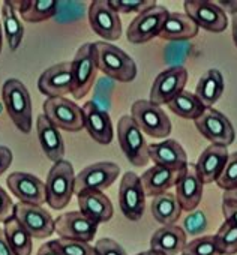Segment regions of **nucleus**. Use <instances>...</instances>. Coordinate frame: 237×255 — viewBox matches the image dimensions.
Masks as SVG:
<instances>
[{"label": "nucleus", "instance_id": "nucleus-42", "mask_svg": "<svg viewBox=\"0 0 237 255\" xmlns=\"http://www.w3.org/2000/svg\"><path fill=\"white\" fill-rule=\"evenodd\" d=\"M222 213H224L225 219H228L237 225V201L224 200L222 201Z\"/></svg>", "mask_w": 237, "mask_h": 255}, {"label": "nucleus", "instance_id": "nucleus-21", "mask_svg": "<svg viewBox=\"0 0 237 255\" xmlns=\"http://www.w3.org/2000/svg\"><path fill=\"white\" fill-rule=\"evenodd\" d=\"M149 158L155 165L168 170H183L188 165V155L182 144L176 140H164L161 143L149 144Z\"/></svg>", "mask_w": 237, "mask_h": 255}, {"label": "nucleus", "instance_id": "nucleus-3", "mask_svg": "<svg viewBox=\"0 0 237 255\" xmlns=\"http://www.w3.org/2000/svg\"><path fill=\"white\" fill-rule=\"evenodd\" d=\"M75 176L69 161L63 159L53 164L45 182L47 204L51 209L60 210L71 203V198L75 194Z\"/></svg>", "mask_w": 237, "mask_h": 255}, {"label": "nucleus", "instance_id": "nucleus-29", "mask_svg": "<svg viewBox=\"0 0 237 255\" xmlns=\"http://www.w3.org/2000/svg\"><path fill=\"white\" fill-rule=\"evenodd\" d=\"M150 212L156 222L165 225H176L182 216V207L173 192H164L152 198Z\"/></svg>", "mask_w": 237, "mask_h": 255}, {"label": "nucleus", "instance_id": "nucleus-13", "mask_svg": "<svg viewBox=\"0 0 237 255\" xmlns=\"http://www.w3.org/2000/svg\"><path fill=\"white\" fill-rule=\"evenodd\" d=\"M14 218L33 239H47L54 233V219L42 206L18 201L14 206Z\"/></svg>", "mask_w": 237, "mask_h": 255}, {"label": "nucleus", "instance_id": "nucleus-43", "mask_svg": "<svg viewBox=\"0 0 237 255\" xmlns=\"http://www.w3.org/2000/svg\"><path fill=\"white\" fill-rule=\"evenodd\" d=\"M12 152L6 146H0V176H2L12 164Z\"/></svg>", "mask_w": 237, "mask_h": 255}, {"label": "nucleus", "instance_id": "nucleus-22", "mask_svg": "<svg viewBox=\"0 0 237 255\" xmlns=\"http://www.w3.org/2000/svg\"><path fill=\"white\" fill-rule=\"evenodd\" d=\"M228 155H230L228 149L225 146H218V144H210L207 149L203 150V153L200 155L195 164V170L204 185L218 180L227 164Z\"/></svg>", "mask_w": 237, "mask_h": 255}, {"label": "nucleus", "instance_id": "nucleus-23", "mask_svg": "<svg viewBox=\"0 0 237 255\" xmlns=\"http://www.w3.org/2000/svg\"><path fill=\"white\" fill-rule=\"evenodd\" d=\"M36 131H38V138H39V143L45 156L54 164L59 161H63L65 143L62 138V134L44 114H39L36 119Z\"/></svg>", "mask_w": 237, "mask_h": 255}, {"label": "nucleus", "instance_id": "nucleus-6", "mask_svg": "<svg viewBox=\"0 0 237 255\" xmlns=\"http://www.w3.org/2000/svg\"><path fill=\"white\" fill-rule=\"evenodd\" d=\"M131 117L143 134L153 138H167L171 134V120L167 113L147 99H138L131 107Z\"/></svg>", "mask_w": 237, "mask_h": 255}, {"label": "nucleus", "instance_id": "nucleus-8", "mask_svg": "<svg viewBox=\"0 0 237 255\" xmlns=\"http://www.w3.org/2000/svg\"><path fill=\"white\" fill-rule=\"evenodd\" d=\"M194 122L198 132L212 144L228 147L234 143L236 131L224 113L215 108H206V111Z\"/></svg>", "mask_w": 237, "mask_h": 255}, {"label": "nucleus", "instance_id": "nucleus-45", "mask_svg": "<svg viewBox=\"0 0 237 255\" xmlns=\"http://www.w3.org/2000/svg\"><path fill=\"white\" fill-rule=\"evenodd\" d=\"M0 255H15L3 230H0Z\"/></svg>", "mask_w": 237, "mask_h": 255}, {"label": "nucleus", "instance_id": "nucleus-44", "mask_svg": "<svg viewBox=\"0 0 237 255\" xmlns=\"http://www.w3.org/2000/svg\"><path fill=\"white\" fill-rule=\"evenodd\" d=\"M216 3L225 14H231L234 17L237 15V0H228V2L221 0V2H216Z\"/></svg>", "mask_w": 237, "mask_h": 255}, {"label": "nucleus", "instance_id": "nucleus-7", "mask_svg": "<svg viewBox=\"0 0 237 255\" xmlns=\"http://www.w3.org/2000/svg\"><path fill=\"white\" fill-rule=\"evenodd\" d=\"M44 116L57 128L68 132L84 129L83 108L68 98H47L42 105Z\"/></svg>", "mask_w": 237, "mask_h": 255}, {"label": "nucleus", "instance_id": "nucleus-28", "mask_svg": "<svg viewBox=\"0 0 237 255\" xmlns=\"http://www.w3.org/2000/svg\"><path fill=\"white\" fill-rule=\"evenodd\" d=\"M225 89V81L218 69H209L200 78L195 87V96L206 108H213V105L219 101Z\"/></svg>", "mask_w": 237, "mask_h": 255}, {"label": "nucleus", "instance_id": "nucleus-37", "mask_svg": "<svg viewBox=\"0 0 237 255\" xmlns=\"http://www.w3.org/2000/svg\"><path fill=\"white\" fill-rule=\"evenodd\" d=\"M183 255H221L213 236H201L186 243Z\"/></svg>", "mask_w": 237, "mask_h": 255}, {"label": "nucleus", "instance_id": "nucleus-20", "mask_svg": "<svg viewBox=\"0 0 237 255\" xmlns=\"http://www.w3.org/2000/svg\"><path fill=\"white\" fill-rule=\"evenodd\" d=\"M174 188H176V198L182 210L192 212L198 207L203 198L204 183L198 177L194 164L186 165V168L182 171V176L179 177Z\"/></svg>", "mask_w": 237, "mask_h": 255}, {"label": "nucleus", "instance_id": "nucleus-39", "mask_svg": "<svg viewBox=\"0 0 237 255\" xmlns=\"http://www.w3.org/2000/svg\"><path fill=\"white\" fill-rule=\"evenodd\" d=\"M207 227H209V222H207L206 213L201 210H192L185 218L182 228L189 236H198V234H203L207 230Z\"/></svg>", "mask_w": 237, "mask_h": 255}, {"label": "nucleus", "instance_id": "nucleus-1", "mask_svg": "<svg viewBox=\"0 0 237 255\" xmlns=\"http://www.w3.org/2000/svg\"><path fill=\"white\" fill-rule=\"evenodd\" d=\"M2 99L12 123L23 134H30L33 128V107L27 87L17 78L3 83Z\"/></svg>", "mask_w": 237, "mask_h": 255}, {"label": "nucleus", "instance_id": "nucleus-49", "mask_svg": "<svg viewBox=\"0 0 237 255\" xmlns=\"http://www.w3.org/2000/svg\"><path fill=\"white\" fill-rule=\"evenodd\" d=\"M137 255H164V254H161V252H158V251H153V249H149V251L140 252V254H137Z\"/></svg>", "mask_w": 237, "mask_h": 255}, {"label": "nucleus", "instance_id": "nucleus-12", "mask_svg": "<svg viewBox=\"0 0 237 255\" xmlns=\"http://www.w3.org/2000/svg\"><path fill=\"white\" fill-rule=\"evenodd\" d=\"M168 11L164 6H153L152 9L138 14L129 24L126 38L132 44H146L159 36L162 26L168 17Z\"/></svg>", "mask_w": 237, "mask_h": 255}, {"label": "nucleus", "instance_id": "nucleus-27", "mask_svg": "<svg viewBox=\"0 0 237 255\" xmlns=\"http://www.w3.org/2000/svg\"><path fill=\"white\" fill-rule=\"evenodd\" d=\"M198 30L200 27L189 15L182 12H170L162 26L159 38L165 41H188L195 38Z\"/></svg>", "mask_w": 237, "mask_h": 255}, {"label": "nucleus", "instance_id": "nucleus-4", "mask_svg": "<svg viewBox=\"0 0 237 255\" xmlns=\"http://www.w3.org/2000/svg\"><path fill=\"white\" fill-rule=\"evenodd\" d=\"M117 140L126 159L134 167H144L149 158V144L143 131L131 116H123L117 123Z\"/></svg>", "mask_w": 237, "mask_h": 255}, {"label": "nucleus", "instance_id": "nucleus-5", "mask_svg": "<svg viewBox=\"0 0 237 255\" xmlns=\"http://www.w3.org/2000/svg\"><path fill=\"white\" fill-rule=\"evenodd\" d=\"M98 62L95 44H83L72 60V96L83 99L95 86L98 75Z\"/></svg>", "mask_w": 237, "mask_h": 255}, {"label": "nucleus", "instance_id": "nucleus-25", "mask_svg": "<svg viewBox=\"0 0 237 255\" xmlns=\"http://www.w3.org/2000/svg\"><path fill=\"white\" fill-rule=\"evenodd\" d=\"M188 243V234L179 225H165L156 230L150 239V249L164 255H179Z\"/></svg>", "mask_w": 237, "mask_h": 255}, {"label": "nucleus", "instance_id": "nucleus-50", "mask_svg": "<svg viewBox=\"0 0 237 255\" xmlns=\"http://www.w3.org/2000/svg\"><path fill=\"white\" fill-rule=\"evenodd\" d=\"M2 45H3V29H2V21H0V53H2Z\"/></svg>", "mask_w": 237, "mask_h": 255}, {"label": "nucleus", "instance_id": "nucleus-10", "mask_svg": "<svg viewBox=\"0 0 237 255\" xmlns=\"http://www.w3.org/2000/svg\"><path fill=\"white\" fill-rule=\"evenodd\" d=\"M120 174V167L114 162H95L86 168H83L75 176V195L87 191H99L104 192L108 189Z\"/></svg>", "mask_w": 237, "mask_h": 255}, {"label": "nucleus", "instance_id": "nucleus-16", "mask_svg": "<svg viewBox=\"0 0 237 255\" xmlns=\"http://www.w3.org/2000/svg\"><path fill=\"white\" fill-rule=\"evenodd\" d=\"M98 222L81 212H66L54 219V231L62 239L81 240L90 243L98 231Z\"/></svg>", "mask_w": 237, "mask_h": 255}, {"label": "nucleus", "instance_id": "nucleus-11", "mask_svg": "<svg viewBox=\"0 0 237 255\" xmlns=\"http://www.w3.org/2000/svg\"><path fill=\"white\" fill-rule=\"evenodd\" d=\"M89 23L92 30L104 42L117 41L122 36V20L108 5V0H93L89 6Z\"/></svg>", "mask_w": 237, "mask_h": 255}, {"label": "nucleus", "instance_id": "nucleus-14", "mask_svg": "<svg viewBox=\"0 0 237 255\" xmlns=\"http://www.w3.org/2000/svg\"><path fill=\"white\" fill-rule=\"evenodd\" d=\"M188 83V71L185 66H171L162 71L153 81L150 89V99L156 105H167L180 92L185 90Z\"/></svg>", "mask_w": 237, "mask_h": 255}, {"label": "nucleus", "instance_id": "nucleus-18", "mask_svg": "<svg viewBox=\"0 0 237 255\" xmlns=\"http://www.w3.org/2000/svg\"><path fill=\"white\" fill-rule=\"evenodd\" d=\"M8 188L14 197L18 198V201L26 203V204H36L42 206L47 203V195H45V183L30 174V173H23V171H15L11 173L6 179Z\"/></svg>", "mask_w": 237, "mask_h": 255}, {"label": "nucleus", "instance_id": "nucleus-2", "mask_svg": "<svg viewBox=\"0 0 237 255\" xmlns=\"http://www.w3.org/2000/svg\"><path fill=\"white\" fill-rule=\"evenodd\" d=\"M98 69L111 80L118 83H131L137 77V65L134 59L110 42H95Z\"/></svg>", "mask_w": 237, "mask_h": 255}, {"label": "nucleus", "instance_id": "nucleus-47", "mask_svg": "<svg viewBox=\"0 0 237 255\" xmlns=\"http://www.w3.org/2000/svg\"><path fill=\"white\" fill-rule=\"evenodd\" d=\"M224 200H233L237 201V186L230 189V191H224Z\"/></svg>", "mask_w": 237, "mask_h": 255}, {"label": "nucleus", "instance_id": "nucleus-24", "mask_svg": "<svg viewBox=\"0 0 237 255\" xmlns=\"http://www.w3.org/2000/svg\"><path fill=\"white\" fill-rule=\"evenodd\" d=\"M185 170V168H183ZM183 170H168L165 167H159V165H153L149 170H146L143 173L141 183L146 192V197H156L159 194L168 192L171 188L176 186L179 177L182 176Z\"/></svg>", "mask_w": 237, "mask_h": 255}, {"label": "nucleus", "instance_id": "nucleus-34", "mask_svg": "<svg viewBox=\"0 0 237 255\" xmlns=\"http://www.w3.org/2000/svg\"><path fill=\"white\" fill-rule=\"evenodd\" d=\"M215 243L221 255H234L237 254V225L228 219L216 231Z\"/></svg>", "mask_w": 237, "mask_h": 255}, {"label": "nucleus", "instance_id": "nucleus-36", "mask_svg": "<svg viewBox=\"0 0 237 255\" xmlns=\"http://www.w3.org/2000/svg\"><path fill=\"white\" fill-rule=\"evenodd\" d=\"M108 5L120 14H143L153 6H156L155 0H108Z\"/></svg>", "mask_w": 237, "mask_h": 255}, {"label": "nucleus", "instance_id": "nucleus-32", "mask_svg": "<svg viewBox=\"0 0 237 255\" xmlns=\"http://www.w3.org/2000/svg\"><path fill=\"white\" fill-rule=\"evenodd\" d=\"M167 107L176 116L188 120H197L206 111V107L198 101V98L186 90L180 92L173 101L167 104Z\"/></svg>", "mask_w": 237, "mask_h": 255}, {"label": "nucleus", "instance_id": "nucleus-31", "mask_svg": "<svg viewBox=\"0 0 237 255\" xmlns=\"http://www.w3.org/2000/svg\"><path fill=\"white\" fill-rule=\"evenodd\" d=\"M3 231L15 255H32L33 237L14 216L5 222Z\"/></svg>", "mask_w": 237, "mask_h": 255}, {"label": "nucleus", "instance_id": "nucleus-30", "mask_svg": "<svg viewBox=\"0 0 237 255\" xmlns=\"http://www.w3.org/2000/svg\"><path fill=\"white\" fill-rule=\"evenodd\" d=\"M0 21H2L3 35L9 45L11 51H17L24 38V26L21 23L20 15L9 6L8 2L2 5V14H0Z\"/></svg>", "mask_w": 237, "mask_h": 255}, {"label": "nucleus", "instance_id": "nucleus-19", "mask_svg": "<svg viewBox=\"0 0 237 255\" xmlns=\"http://www.w3.org/2000/svg\"><path fill=\"white\" fill-rule=\"evenodd\" d=\"M84 129L89 135L99 144H110L114 138L113 123L105 110H102L96 102L89 101L83 107Z\"/></svg>", "mask_w": 237, "mask_h": 255}, {"label": "nucleus", "instance_id": "nucleus-41", "mask_svg": "<svg viewBox=\"0 0 237 255\" xmlns=\"http://www.w3.org/2000/svg\"><path fill=\"white\" fill-rule=\"evenodd\" d=\"M14 201L8 195V192L0 186V222H6L14 216Z\"/></svg>", "mask_w": 237, "mask_h": 255}, {"label": "nucleus", "instance_id": "nucleus-15", "mask_svg": "<svg viewBox=\"0 0 237 255\" xmlns=\"http://www.w3.org/2000/svg\"><path fill=\"white\" fill-rule=\"evenodd\" d=\"M185 14L189 15L200 29L212 33H221L228 26L227 14L215 2L209 0H186L183 3Z\"/></svg>", "mask_w": 237, "mask_h": 255}, {"label": "nucleus", "instance_id": "nucleus-40", "mask_svg": "<svg viewBox=\"0 0 237 255\" xmlns=\"http://www.w3.org/2000/svg\"><path fill=\"white\" fill-rule=\"evenodd\" d=\"M96 255H128L122 245L113 239H99L95 243Z\"/></svg>", "mask_w": 237, "mask_h": 255}, {"label": "nucleus", "instance_id": "nucleus-9", "mask_svg": "<svg viewBox=\"0 0 237 255\" xmlns=\"http://www.w3.org/2000/svg\"><path fill=\"white\" fill-rule=\"evenodd\" d=\"M118 206L122 213L129 221H140L144 215L146 209V192L141 183V179L128 171L122 176L120 185H118Z\"/></svg>", "mask_w": 237, "mask_h": 255}, {"label": "nucleus", "instance_id": "nucleus-48", "mask_svg": "<svg viewBox=\"0 0 237 255\" xmlns=\"http://www.w3.org/2000/svg\"><path fill=\"white\" fill-rule=\"evenodd\" d=\"M231 33H233L234 45H236V48H237V15L233 17V21H231Z\"/></svg>", "mask_w": 237, "mask_h": 255}, {"label": "nucleus", "instance_id": "nucleus-17", "mask_svg": "<svg viewBox=\"0 0 237 255\" xmlns=\"http://www.w3.org/2000/svg\"><path fill=\"white\" fill-rule=\"evenodd\" d=\"M38 89L47 98H65L72 93V62L47 68L38 80Z\"/></svg>", "mask_w": 237, "mask_h": 255}, {"label": "nucleus", "instance_id": "nucleus-38", "mask_svg": "<svg viewBox=\"0 0 237 255\" xmlns=\"http://www.w3.org/2000/svg\"><path fill=\"white\" fill-rule=\"evenodd\" d=\"M216 185L224 191H230L237 186V152L230 153L227 164L216 180Z\"/></svg>", "mask_w": 237, "mask_h": 255}, {"label": "nucleus", "instance_id": "nucleus-26", "mask_svg": "<svg viewBox=\"0 0 237 255\" xmlns=\"http://www.w3.org/2000/svg\"><path fill=\"white\" fill-rule=\"evenodd\" d=\"M80 212L87 218L96 221L98 224H104L111 221L113 218V203L111 200L99 191H87L77 195Z\"/></svg>", "mask_w": 237, "mask_h": 255}, {"label": "nucleus", "instance_id": "nucleus-35", "mask_svg": "<svg viewBox=\"0 0 237 255\" xmlns=\"http://www.w3.org/2000/svg\"><path fill=\"white\" fill-rule=\"evenodd\" d=\"M50 245L59 255H96L95 246L81 240H71V239L59 237L56 240H51Z\"/></svg>", "mask_w": 237, "mask_h": 255}, {"label": "nucleus", "instance_id": "nucleus-46", "mask_svg": "<svg viewBox=\"0 0 237 255\" xmlns=\"http://www.w3.org/2000/svg\"><path fill=\"white\" fill-rule=\"evenodd\" d=\"M36 255H59V254L53 249V246H51L50 242H48V243H45V245H42V246L39 248V251H38Z\"/></svg>", "mask_w": 237, "mask_h": 255}, {"label": "nucleus", "instance_id": "nucleus-33", "mask_svg": "<svg viewBox=\"0 0 237 255\" xmlns=\"http://www.w3.org/2000/svg\"><path fill=\"white\" fill-rule=\"evenodd\" d=\"M59 2L56 0H29V6L20 15L27 23H42L56 17Z\"/></svg>", "mask_w": 237, "mask_h": 255}]
</instances>
